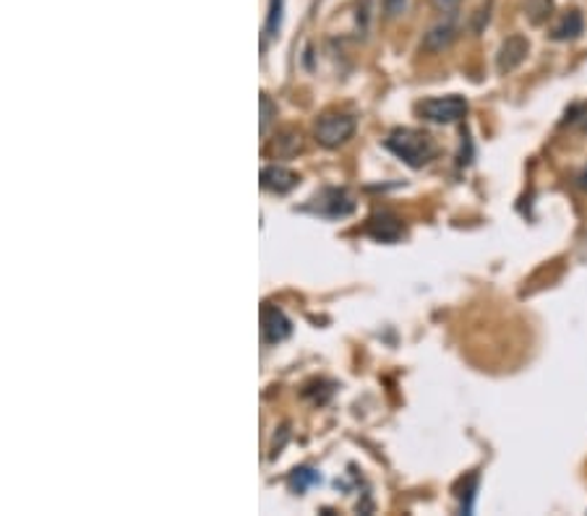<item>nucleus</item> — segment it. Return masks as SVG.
I'll use <instances>...</instances> for the list:
<instances>
[{"mask_svg": "<svg viewBox=\"0 0 587 516\" xmlns=\"http://www.w3.org/2000/svg\"><path fill=\"white\" fill-rule=\"evenodd\" d=\"M316 483H321L319 472L308 470V467H303V470H295L293 474H290V488H293L295 493H303L308 485H316Z\"/></svg>", "mask_w": 587, "mask_h": 516, "instance_id": "nucleus-12", "label": "nucleus"}, {"mask_svg": "<svg viewBox=\"0 0 587 516\" xmlns=\"http://www.w3.org/2000/svg\"><path fill=\"white\" fill-rule=\"evenodd\" d=\"M418 115L428 124H457L468 115V102L460 94H449V97H434L418 105Z\"/></svg>", "mask_w": 587, "mask_h": 516, "instance_id": "nucleus-4", "label": "nucleus"}, {"mask_svg": "<svg viewBox=\"0 0 587 516\" xmlns=\"http://www.w3.org/2000/svg\"><path fill=\"white\" fill-rule=\"evenodd\" d=\"M368 235L379 243H397L404 235V225L391 212H376L368 220Z\"/></svg>", "mask_w": 587, "mask_h": 516, "instance_id": "nucleus-8", "label": "nucleus"}, {"mask_svg": "<svg viewBox=\"0 0 587 516\" xmlns=\"http://www.w3.org/2000/svg\"><path fill=\"white\" fill-rule=\"evenodd\" d=\"M431 3H434V9H436V11L451 13V11L457 9V5H460V0H431Z\"/></svg>", "mask_w": 587, "mask_h": 516, "instance_id": "nucleus-17", "label": "nucleus"}, {"mask_svg": "<svg viewBox=\"0 0 587 516\" xmlns=\"http://www.w3.org/2000/svg\"><path fill=\"white\" fill-rule=\"evenodd\" d=\"M525 16L532 26H543L553 16V0H525Z\"/></svg>", "mask_w": 587, "mask_h": 516, "instance_id": "nucleus-11", "label": "nucleus"}, {"mask_svg": "<svg viewBox=\"0 0 587 516\" xmlns=\"http://www.w3.org/2000/svg\"><path fill=\"white\" fill-rule=\"evenodd\" d=\"M489 19H491V0H489V3H485V5H483V9H481V11H478V13H476V24H472V30H476V32H481V30H483V26H485V24H489Z\"/></svg>", "mask_w": 587, "mask_h": 516, "instance_id": "nucleus-16", "label": "nucleus"}, {"mask_svg": "<svg viewBox=\"0 0 587 516\" xmlns=\"http://www.w3.org/2000/svg\"><path fill=\"white\" fill-rule=\"evenodd\" d=\"M357 128L355 115L350 113H327L321 115L319 124H316V144H321L324 149H337L345 144L348 139H353Z\"/></svg>", "mask_w": 587, "mask_h": 516, "instance_id": "nucleus-2", "label": "nucleus"}, {"mask_svg": "<svg viewBox=\"0 0 587 516\" xmlns=\"http://www.w3.org/2000/svg\"><path fill=\"white\" fill-rule=\"evenodd\" d=\"M455 39H457V16L455 13H447V19H442V22L434 24L426 32V37H423V50L442 52L447 50Z\"/></svg>", "mask_w": 587, "mask_h": 516, "instance_id": "nucleus-7", "label": "nucleus"}, {"mask_svg": "<svg viewBox=\"0 0 587 516\" xmlns=\"http://www.w3.org/2000/svg\"><path fill=\"white\" fill-rule=\"evenodd\" d=\"M577 186H579V188H583V191L587 194V165H585V169H583V173H579V175H577Z\"/></svg>", "mask_w": 587, "mask_h": 516, "instance_id": "nucleus-18", "label": "nucleus"}, {"mask_svg": "<svg viewBox=\"0 0 587 516\" xmlns=\"http://www.w3.org/2000/svg\"><path fill=\"white\" fill-rule=\"evenodd\" d=\"M293 335V324L290 318L282 314L277 305H265L261 308V337H265L267 344H280Z\"/></svg>", "mask_w": 587, "mask_h": 516, "instance_id": "nucleus-6", "label": "nucleus"}, {"mask_svg": "<svg viewBox=\"0 0 587 516\" xmlns=\"http://www.w3.org/2000/svg\"><path fill=\"white\" fill-rule=\"evenodd\" d=\"M384 146L389 149L395 157H400L404 165L421 169L436 157V144L428 133L415 131V128H397L384 139Z\"/></svg>", "mask_w": 587, "mask_h": 516, "instance_id": "nucleus-1", "label": "nucleus"}, {"mask_svg": "<svg viewBox=\"0 0 587 516\" xmlns=\"http://www.w3.org/2000/svg\"><path fill=\"white\" fill-rule=\"evenodd\" d=\"M298 186V175L282 165H269L261 169V188L272 194H290Z\"/></svg>", "mask_w": 587, "mask_h": 516, "instance_id": "nucleus-9", "label": "nucleus"}, {"mask_svg": "<svg viewBox=\"0 0 587 516\" xmlns=\"http://www.w3.org/2000/svg\"><path fill=\"white\" fill-rule=\"evenodd\" d=\"M277 118V107L274 102L267 97V94H261V133L269 131V124Z\"/></svg>", "mask_w": 587, "mask_h": 516, "instance_id": "nucleus-14", "label": "nucleus"}, {"mask_svg": "<svg viewBox=\"0 0 587 516\" xmlns=\"http://www.w3.org/2000/svg\"><path fill=\"white\" fill-rule=\"evenodd\" d=\"M404 9H408V0H384V13L389 19H397L400 13H404Z\"/></svg>", "mask_w": 587, "mask_h": 516, "instance_id": "nucleus-15", "label": "nucleus"}, {"mask_svg": "<svg viewBox=\"0 0 587 516\" xmlns=\"http://www.w3.org/2000/svg\"><path fill=\"white\" fill-rule=\"evenodd\" d=\"M530 52V43L528 37H523V34H512L502 43L496 52V71L498 73H512L515 68H519L525 63V58H528Z\"/></svg>", "mask_w": 587, "mask_h": 516, "instance_id": "nucleus-5", "label": "nucleus"}, {"mask_svg": "<svg viewBox=\"0 0 587 516\" xmlns=\"http://www.w3.org/2000/svg\"><path fill=\"white\" fill-rule=\"evenodd\" d=\"M585 30V19L579 11H566L562 13V19H559L556 24H553L551 30V39H556V43H570V39H577L579 34Z\"/></svg>", "mask_w": 587, "mask_h": 516, "instance_id": "nucleus-10", "label": "nucleus"}, {"mask_svg": "<svg viewBox=\"0 0 587 516\" xmlns=\"http://www.w3.org/2000/svg\"><path fill=\"white\" fill-rule=\"evenodd\" d=\"M306 212L327 216V220H340V216L355 212V199L348 188H321V191L308 201Z\"/></svg>", "mask_w": 587, "mask_h": 516, "instance_id": "nucleus-3", "label": "nucleus"}, {"mask_svg": "<svg viewBox=\"0 0 587 516\" xmlns=\"http://www.w3.org/2000/svg\"><path fill=\"white\" fill-rule=\"evenodd\" d=\"M282 24V0H272V5H269V19H267V34L269 37H277V32H280Z\"/></svg>", "mask_w": 587, "mask_h": 516, "instance_id": "nucleus-13", "label": "nucleus"}]
</instances>
